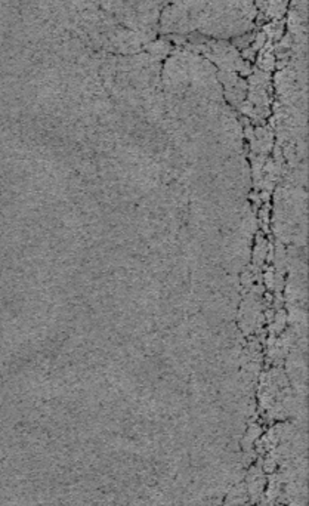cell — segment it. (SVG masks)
Segmentation results:
<instances>
[{"label":"cell","mask_w":309,"mask_h":506,"mask_svg":"<svg viewBox=\"0 0 309 506\" xmlns=\"http://www.w3.org/2000/svg\"><path fill=\"white\" fill-rule=\"evenodd\" d=\"M266 7L269 9V15L274 19H280L286 13L287 0H266Z\"/></svg>","instance_id":"2"},{"label":"cell","mask_w":309,"mask_h":506,"mask_svg":"<svg viewBox=\"0 0 309 506\" xmlns=\"http://www.w3.org/2000/svg\"><path fill=\"white\" fill-rule=\"evenodd\" d=\"M283 31H284V22H281V21H272L271 24L265 25V28H263V34L269 40L281 39L283 37Z\"/></svg>","instance_id":"1"},{"label":"cell","mask_w":309,"mask_h":506,"mask_svg":"<svg viewBox=\"0 0 309 506\" xmlns=\"http://www.w3.org/2000/svg\"><path fill=\"white\" fill-rule=\"evenodd\" d=\"M259 67L263 72H271L275 66V57L272 54V51H266V49H260L259 54V61H257Z\"/></svg>","instance_id":"3"}]
</instances>
